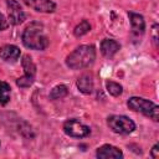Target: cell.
I'll use <instances>...</instances> for the list:
<instances>
[{"label":"cell","mask_w":159,"mask_h":159,"mask_svg":"<svg viewBox=\"0 0 159 159\" xmlns=\"http://www.w3.org/2000/svg\"><path fill=\"white\" fill-rule=\"evenodd\" d=\"M107 124L114 133L118 134H129L135 129L134 122L125 116H109L107 118Z\"/></svg>","instance_id":"cell-4"},{"label":"cell","mask_w":159,"mask_h":159,"mask_svg":"<svg viewBox=\"0 0 159 159\" xmlns=\"http://www.w3.org/2000/svg\"><path fill=\"white\" fill-rule=\"evenodd\" d=\"M22 42L31 50H45L48 46V39L45 35L43 26L40 22H31L22 34Z\"/></svg>","instance_id":"cell-1"},{"label":"cell","mask_w":159,"mask_h":159,"mask_svg":"<svg viewBox=\"0 0 159 159\" xmlns=\"http://www.w3.org/2000/svg\"><path fill=\"white\" fill-rule=\"evenodd\" d=\"M130 24H132V32L134 36H140L144 34L145 30V22L142 15L135 14V12H128Z\"/></svg>","instance_id":"cell-10"},{"label":"cell","mask_w":159,"mask_h":159,"mask_svg":"<svg viewBox=\"0 0 159 159\" xmlns=\"http://www.w3.org/2000/svg\"><path fill=\"white\" fill-rule=\"evenodd\" d=\"M0 57L7 62H15L20 57V50L15 45H4L0 47Z\"/></svg>","instance_id":"cell-11"},{"label":"cell","mask_w":159,"mask_h":159,"mask_svg":"<svg viewBox=\"0 0 159 159\" xmlns=\"http://www.w3.org/2000/svg\"><path fill=\"white\" fill-rule=\"evenodd\" d=\"M7 14H9V22L12 25H20L25 21V12L22 11L20 4L16 0H7Z\"/></svg>","instance_id":"cell-7"},{"label":"cell","mask_w":159,"mask_h":159,"mask_svg":"<svg viewBox=\"0 0 159 159\" xmlns=\"http://www.w3.org/2000/svg\"><path fill=\"white\" fill-rule=\"evenodd\" d=\"M7 26H9V21H7V20L5 19V16L0 12V31L7 29Z\"/></svg>","instance_id":"cell-18"},{"label":"cell","mask_w":159,"mask_h":159,"mask_svg":"<svg viewBox=\"0 0 159 159\" xmlns=\"http://www.w3.org/2000/svg\"><path fill=\"white\" fill-rule=\"evenodd\" d=\"M96 50L92 45H81L73 50L66 58V65L71 70H81L93 63Z\"/></svg>","instance_id":"cell-2"},{"label":"cell","mask_w":159,"mask_h":159,"mask_svg":"<svg viewBox=\"0 0 159 159\" xmlns=\"http://www.w3.org/2000/svg\"><path fill=\"white\" fill-rule=\"evenodd\" d=\"M27 6L40 12H53L56 4L51 0H22Z\"/></svg>","instance_id":"cell-9"},{"label":"cell","mask_w":159,"mask_h":159,"mask_svg":"<svg viewBox=\"0 0 159 159\" xmlns=\"http://www.w3.org/2000/svg\"><path fill=\"white\" fill-rule=\"evenodd\" d=\"M10 86L6 82L0 81V104H6L10 101Z\"/></svg>","instance_id":"cell-15"},{"label":"cell","mask_w":159,"mask_h":159,"mask_svg":"<svg viewBox=\"0 0 159 159\" xmlns=\"http://www.w3.org/2000/svg\"><path fill=\"white\" fill-rule=\"evenodd\" d=\"M89 30H91V25H89V22H88L87 20H82V21H81V22L75 27L73 34H75V36L80 37V36L86 35Z\"/></svg>","instance_id":"cell-17"},{"label":"cell","mask_w":159,"mask_h":159,"mask_svg":"<svg viewBox=\"0 0 159 159\" xmlns=\"http://www.w3.org/2000/svg\"><path fill=\"white\" fill-rule=\"evenodd\" d=\"M21 63H22V68H24V76L16 80V84L21 88H26L34 83L35 75H36V66L29 55L22 56Z\"/></svg>","instance_id":"cell-5"},{"label":"cell","mask_w":159,"mask_h":159,"mask_svg":"<svg viewBox=\"0 0 159 159\" xmlns=\"http://www.w3.org/2000/svg\"><path fill=\"white\" fill-rule=\"evenodd\" d=\"M150 154H152V157H153L154 159L159 158V145H158V144H155V145L153 147V149H152Z\"/></svg>","instance_id":"cell-19"},{"label":"cell","mask_w":159,"mask_h":159,"mask_svg":"<svg viewBox=\"0 0 159 159\" xmlns=\"http://www.w3.org/2000/svg\"><path fill=\"white\" fill-rule=\"evenodd\" d=\"M106 88H107V91L109 92V94H112V96H114V97L120 96L122 92H123L122 86H120L119 83H117V82H113V81H107V82H106Z\"/></svg>","instance_id":"cell-16"},{"label":"cell","mask_w":159,"mask_h":159,"mask_svg":"<svg viewBox=\"0 0 159 159\" xmlns=\"http://www.w3.org/2000/svg\"><path fill=\"white\" fill-rule=\"evenodd\" d=\"M120 48L119 43L114 40L111 39H104L101 42V52L104 57H112L113 55H116L118 52V50Z\"/></svg>","instance_id":"cell-12"},{"label":"cell","mask_w":159,"mask_h":159,"mask_svg":"<svg viewBox=\"0 0 159 159\" xmlns=\"http://www.w3.org/2000/svg\"><path fill=\"white\" fill-rule=\"evenodd\" d=\"M157 32H158V25L154 24V25H153V39H154L155 45H157V42H158V35H157Z\"/></svg>","instance_id":"cell-20"},{"label":"cell","mask_w":159,"mask_h":159,"mask_svg":"<svg viewBox=\"0 0 159 159\" xmlns=\"http://www.w3.org/2000/svg\"><path fill=\"white\" fill-rule=\"evenodd\" d=\"M96 155L99 159H120V158H123L122 150L111 144H104V145L99 147L96 152Z\"/></svg>","instance_id":"cell-8"},{"label":"cell","mask_w":159,"mask_h":159,"mask_svg":"<svg viewBox=\"0 0 159 159\" xmlns=\"http://www.w3.org/2000/svg\"><path fill=\"white\" fill-rule=\"evenodd\" d=\"M68 93V89L65 84H57L55 86L50 92V99H60L66 97Z\"/></svg>","instance_id":"cell-14"},{"label":"cell","mask_w":159,"mask_h":159,"mask_svg":"<svg viewBox=\"0 0 159 159\" xmlns=\"http://www.w3.org/2000/svg\"><path fill=\"white\" fill-rule=\"evenodd\" d=\"M127 106L129 109H132L134 112H139V113L152 118L155 122L159 120V107L155 103H153L152 101H148L142 97H132L128 99Z\"/></svg>","instance_id":"cell-3"},{"label":"cell","mask_w":159,"mask_h":159,"mask_svg":"<svg viewBox=\"0 0 159 159\" xmlns=\"http://www.w3.org/2000/svg\"><path fill=\"white\" fill-rule=\"evenodd\" d=\"M63 130L67 135L73 138H84L89 135L91 129L88 125L81 123L77 119H68L63 123Z\"/></svg>","instance_id":"cell-6"},{"label":"cell","mask_w":159,"mask_h":159,"mask_svg":"<svg viewBox=\"0 0 159 159\" xmlns=\"http://www.w3.org/2000/svg\"><path fill=\"white\" fill-rule=\"evenodd\" d=\"M76 86L80 89V92H82L84 94H91L93 91V80L89 75H82L77 80Z\"/></svg>","instance_id":"cell-13"}]
</instances>
